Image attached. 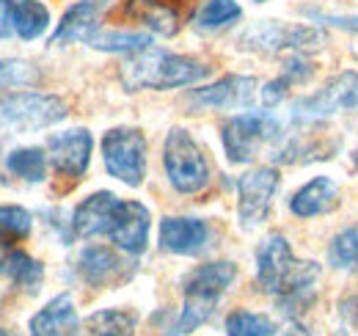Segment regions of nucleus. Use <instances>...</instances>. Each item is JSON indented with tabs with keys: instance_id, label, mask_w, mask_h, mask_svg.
Segmentation results:
<instances>
[{
	"instance_id": "nucleus-7",
	"label": "nucleus",
	"mask_w": 358,
	"mask_h": 336,
	"mask_svg": "<svg viewBox=\"0 0 358 336\" xmlns=\"http://www.w3.org/2000/svg\"><path fill=\"white\" fill-rule=\"evenodd\" d=\"M102 160L105 171L130 185L138 188L146 176V138L138 127H113L102 135Z\"/></svg>"
},
{
	"instance_id": "nucleus-12",
	"label": "nucleus",
	"mask_w": 358,
	"mask_h": 336,
	"mask_svg": "<svg viewBox=\"0 0 358 336\" xmlns=\"http://www.w3.org/2000/svg\"><path fill=\"white\" fill-rule=\"evenodd\" d=\"M259 91L262 88H257L254 78L226 75L213 85L196 88L190 94V102L199 108H213V111H240V108H251Z\"/></svg>"
},
{
	"instance_id": "nucleus-26",
	"label": "nucleus",
	"mask_w": 358,
	"mask_h": 336,
	"mask_svg": "<svg viewBox=\"0 0 358 336\" xmlns=\"http://www.w3.org/2000/svg\"><path fill=\"white\" fill-rule=\"evenodd\" d=\"M275 334V326L273 320L265 314H257V312H245V309H237L226 317V336H273Z\"/></svg>"
},
{
	"instance_id": "nucleus-33",
	"label": "nucleus",
	"mask_w": 358,
	"mask_h": 336,
	"mask_svg": "<svg viewBox=\"0 0 358 336\" xmlns=\"http://www.w3.org/2000/svg\"><path fill=\"white\" fill-rule=\"evenodd\" d=\"M8 11H11V0H0V25H6Z\"/></svg>"
},
{
	"instance_id": "nucleus-14",
	"label": "nucleus",
	"mask_w": 358,
	"mask_h": 336,
	"mask_svg": "<svg viewBox=\"0 0 358 336\" xmlns=\"http://www.w3.org/2000/svg\"><path fill=\"white\" fill-rule=\"evenodd\" d=\"M119 202L110 190H99V193H91L89 199H83L78 204V210L72 215V232L78 237H102L110 232L113 226V218L119 210Z\"/></svg>"
},
{
	"instance_id": "nucleus-36",
	"label": "nucleus",
	"mask_w": 358,
	"mask_h": 336,
	"mask_svg": "<svg viewBox=\"0 0 358 336\" xmlns=\"http://www.w3.org/2000/svg\"><path fill=\"white\" fill-rule=\"evenodd\" d=\"M0 336H11V334H8V331H3V328H0Z\"/></svg>"
},
{
	"instance_id": "nucleus-24",
	"label": "nucleus",
	"mask_w": 358,
	"mask_h": 336,
	"mask_svg": "<svg viewBox=\"0 0 358 336\" xmlns=\"http://www.w3.org/2000/svg\"><path fill=\"white\" fill-rule=\"evenodd\" d=\"M6 168L25 182H42L47 174V155L39 146H20V149L8 152Z\"/></svg>"
},
{
	"instance_id": "nucleus-29",
	"label": "nucleus",
	"mask_w": 358,
	"mask_h": 336,
	"mask_svg": "<svg viewBox=\"0 0 358 336\" xmlns=\"http://www.w3.org/2000/svg\"><path fill=\"white\" fill-rule=\"evenodd\" d=\"M31 229H34L31 212L14 204H0V240H8V243L22 240L31 234Z\"/></svg>"
},
{
	"instance_id": "nucleus-1",
	"label": "nucleus",
	"mask_w": 358,
	"mask_h": 336,
	"mask_svg": "<svg viewBox=\"0 0 358 336\" xmlns=\"http://www.w3.org/2000/svg\"><path fill=\"white\" fill-rule=\"evenodd\" d=\"M257 281L265 293L275 295L284 312H306L317 295L320 267L298 262L287 237L270 234L257 251Z\"/></svg>"
},
{
	"instance_id": "nucleus-35",
	"label": "nucleus",
	"mask_w": 358,
	"mask_h": 336,
	"mask_svg": "<svg viewBox=\"0 0 358 336\" xmlns=\"http://www.w3.org/2000/svg\"><path fill=\"white\" fill-rule=\"evenodd\" d=\"M6 34H8V25H0V39H3Z\"/></svg>"
},
{
	"instance_id": "nucleus-16",
	"label": "nucleus",
	"mask_w": 358,
	"mask_h": 336,
	"mask_svg": "<svg viewBox=\"0 0 358 336\" xmlns=\"http://www.w3.org/2000/svg\"><path fill=\"white\" fill-rule=\"evenodd\" d=\"M339 207V185L331 176H314L301 190L292 193L289 210L298 218H317L328 215Z\"/></svg>"
},
{
	"instance_id": "nucleus-2",
	"label": "nucleus",
	"mask_w": 358,
	"mask_h": 336,
	"mask_svg": "<svg viewBox=\"0 0 358 336\" xmlns=\"http://www.w3.org/2000/svg\"><path fill=\"white\" fill-rule=\"evenodd\" d=\"M210 75V66L187 58V55H174L157 47H146L141 52H133L122 64V83L127 91H141V88H182L204 80Z\"/></svg>"
},
{
	"instance_id": "nucleus-9",
	"label": "nucleus",
	"mask_w": 358,
	"mask_h": 336,
	"mask_svg": "<svg viewBox=\"0 0 358 336\" xmlns=\"http://www.w3.org/2000/svg\"><path fill=\"white\" fill-rule=\"evenodd\" d=\"M278 185L281 176L270 166L254 168L237 179V215L243 229H257L259 223L268 220Z\"/></svg>"
},
{
	"instance_id": "nucleus-37",
	"label": "nucleus",
	"mask_w": 358,
	"mask_h": 336,
	"mask_svg": "<svg viewBox=\"0 0 358 336\" xmlns=\"http://www.w3.org/2000/svg\"><path fill=\"white\" fill-rule=\"evenodd\" d=\"M356 166H358V149H356Z\"/></svg>"
},
{
	"instance_id": "nucleus-22",
	"label": "nucleus",
	"mask_w": 358,
	"mask_h": 336,
	"mask_svg": "<svg viewBox=\"0 0 358 336\" xmlns=\"http://www.w3.org/2000/svg\"><path fill=\"white\" fill-rule=\"evenodd\" d=\"M3 273L8 276V281H11L17 290H22V293H28V295L39 293V290H42V281H45V267H42V262H36L31 253L14 251V248H11L8 259H6Z\"/></svg>"
},
{
	"instance_id": "nucleus-15",
	"label": "nucleus",
	"mask_w": 358,
	"mask_h": 336,
	"mask_svg": "<svg viewBox=\"0 0 358 336\" xmlns=\"http://www.w3.org/2000/svg\"><path fill=\"white\" fill-rule=\"evenodd\" d=\"M210 229L199 218H163L160 220V246L179 256H196L207 248Z\"/></svg>"
},
{
	"instance_id": "nucleus-13",
	"label": "nucleus",
	"mask_w": 358,
	"mask_h": 336,
	"mask_svg": "<svg viewBox=\"0 0 358 336\" xmlns=\"http://www.w3.org/2000/svg\"><path fill=\"white\" fill-rule=\"evenodd\" d=\"M149 226H152L149 210L141 202L127 199V202H119V210H116V218H113V226H110L108 237L124 253L138 256L149 246Z\"/></svg>"
},
{
	"instance_id": "nucleus-28",
	"label": "nucleus",
	"mask_w": 358,
	"mask_h": 336,
	"mask_svg": "<svg viewBox=\"0 0 358 336\" xmlns=\"http://www.w3.org/2000/svg\"><path fill=\"white\" fill-rule=\"evenodd\" d=\"M328 262L336 270H356L358 267V226L339 232L328 246Z\"/></svg>"
},
{
	"instance_id": "nucleus-38",
	"label": "nucleus",
	"mask_w": 358,
	"mask_h": 336,
	"mask_svg": "<svg viewBox=\"0 0 358 336\" xmlns=\"http://www.w3.org/2000/svg\"><path fill=\"white\" fill-rule=\"evenodd\" d=\"M254 3H265V0H254Z\"/></svg>"
},
{
	"instance_id": "nucleus-17",
	"label": "nucleus",
	"mask_w": 358,
	"mask_h": 336,
	"mask_svg": "<svg viewBox=\"0 0 358 336\" xmlns=\"http://www.w3.org/2000/svg\"><path fill=\"white\" fill-rule=\"evenodd\" d=\"M99 0H80L72 8H66V14L61 17L58 28L52 31L50 44H72V42H89L96 34V22H99Z\"/></svg>"
},
{
	"instance_id": "nucleus-6",
	"label": "nucleus",
	"mask_w": 358,
	"mask_h": 336,
	"mask_svg": "<svg viewBox=\"0 0 358 336\" xmlns=\"http://www.w3.org/2000/svg\"><path fill=\"white\" fill-rule=\"evenodd\" d=\"M163 166H166V176L171 188L182 196H193L210 185V163L201 146L196 144V138L182 127L169 130L166 135Z\"/></svg>"
},
{
	"instance_id": "nucleus-21",
	"label": "nucleus",
	"mask_w": 358,
	"mask_h": 336,
	"mask_svg": "<svg viewBox=\"0 0 358 336\" xmlns=\"http://www.w3.org/2000/svg\"><path fill=\"white\" fill-rule=\"evenodd\" d=\"M8 20H11V28L20 39L31 42V39H39L50 25V11H47L45 3L39 0H11V11H8Z\"/></svg>"
},
{
	"instance_id": "nucleus-25",
	"label": "nucleus",
	"mask_w": 358,
	"mask_h": 336,
	"mask_svg": "<svg viewBox=\"0 0 358 336\" xmlns=\"http://www.w3.org/2000/svg\"><path fill=\"white\" fill-rule=\"evenodd\" d=\"M94 50L102 52H141L146 47H152V36L149 34H127V31H96L89 39Z\"/></svg>"
},
{
	"instance_id": "nucleus-23",
	"label": "nucleus",
	"mask_w": 358,
	"mask_h": 336,
	"mask_svg": "<svg viewBox=\"0 0 358 336\" xmlns=\"http://www.w3.org/2000/svg\"><path fill=\"white\" fill-rule=\"evenodd\" d=\"M138 317L124 309H102L94 312L86 320V334L89 336H135Z\"/></svg>"
},
{
	"instance_id": "nucleus-34",
	"label": "nucleus",
	"mask_w": 358,
	"mask_h": 336,
	"mask_svg": "<svg viewBox=\"0 0 358 336\" xmlns=\"http://www.w3.org/2000/svg\"><path fill=\"white\" fill-rule=\"evenodd\" d=\"M284 336H312V334H309L303 326H292V328H289V331H287Z\"/></svg>"
},
{
	"instance_id": "nucleus-32",
	"label": "nucleus",
	"mask_w": 358,
	"mask_h": 336,
	"mask_svg": "<svg viewBox=\"0 0 358 336\" xmlns=\"http://www.w3.org/2000/svg\"><path fill=\"white\" fill-rule=\"evenodd\" d=\"M8 253H11V243H8V240H0V273H3V267H6Z\"/></svg>"
},
{
	"instance_id": "nucleus-30",
	"label": "nucleus",
	"mask_w": 358,
	"mask_h": 336,
	"mask_svg": "<svg viewBox=\"0 0 358 336\" xmlns=\"http://www.w3.org/2000/svg\"><path fill=\"white\" fill-rule=\"evenodd\" d=\"M39 80V72L34 64L28 61H0V88H20V85H31Z\"/></svg>"
},
{
	"instance_id": "nucleus-11",
	"label": "nucleus",
	"mask_w": 358,
	"mask_h": 336,
	"mask_svg": "<svg viewBox=\"0 0 358 336\" xmlns=\"http://www.w3.org/2000/svg\"><path fill=\"white\" fill-rule=\"evenodd\" d=\"M91 149H94V138L89 130L78 127V130H64L47 138V152H50V163L61 176L69 179H80L89 168Z\"/></svg>"
},
{
	"instance_id": "nucleus-3",
	"label": "nucleus",
	"mask_w": 358,
	"mask_h": 336,
	"mask_svg": "<svg viewBox=\"0 0 358 336\" xmlns=\"http://www.w3.org/2000/svg\"><path fill=\"white\" fill-rule=\"evenodd\" d=\"M234 279H237L234 262H207V265H199L196 270H190L182 281L185 306H182L177 326H174V334H193L199 326H204L213 317L224 293L234 284Z\"/></svg>"
},
{
	"instance_id": "nucleus-18",
	"label": "nucleus",
	"mask_w": 358,
	"mask_h": 336,
	"mask_svg": "<svg viewBox=\"0 0 358 336\" xmlns=\"http://www.w3.org/2000/svg\"><path fill=\"white\" fill-rule=\"evenodd\" d=\"M31 336H75L78 331V312H75V300L72 295H58L47 303L45 309H39L31 323Z\"/></svg>"
},
{
	"instance_id": "nucleus-5",
	"label": "nucleus",
	"mask_w": 358,
	"mask_h": 336,
	"mask_svg": "<svg viewBox=\"0 0 358 336\" xmlns=\"http://www.w3.org/2000/svg\"><path fill=\"white\" fill-rule=\"evenodd\" d=\"M66 119V102L55 94L17 91L0 97V135H25Z\"/></svg>"
},
{
	"instance_id": "nucleus-20",
	"label": "nucleus",
	"mask_w": 358,
	"mask_h": 336,
	"mask_svg": "<svg viewBox=\"0 0 358 336\" xmlns=\"http://www.w3.org/2000/svg\"><path fill=\"white\" fill-rule=\"evenodd\" d=\"M127 17L146 25L152 34L174 36L179 31V11L171 0H127Z\"/></svg>"
},
{
	"instance_id": "nucleus-4",
	"label": "nucleus",
	"mask_w": 358,
	"mask_h": 336,
	"mask_svg": "<svg viewBox=\"0 0 358 336\" xmlns=\"http://www.w3.org/2000/svg\"><path fill=\"white\" fill-rule=\"evenodd\" d=\"M226 158L231 163H251L259 158L265 146H273L284 138L281 122L270 111H245L231 116L221 127Z\"/></svg>"
},
{
	"instance_id": "nucleus-19",
	"label": "nucleus",
	"mask_w": 358,
	"mask_h": 336,
	"mask_svg": "<svg viewBox=\"0 0 358 336\" xmlns=\"http://www.w3.org/2000/svg\"><path fill=\"white\" fill-rule=\"evenodd\" d=\"M78 273L89 287H108L124 279V259L105 246H89L78 259Z\"/></svg>"
},
{
	"instance_id": "nucleus-27",
	"label": "nucleus",
	"mask_w": 358,
	"mask_h": 336,
	"mask_svg": "<svg viewBox=\"0 0 358 336\" xmlns=\"http://www.w3.org/2000/svg\"><path fill=\"white\" fill-rule=\"evenodd\" d=\"M240 14H243V8L237 0H207L199 11L196 22L204 31H218V28L231 25L234 20H240Z\"/></svg>"
},
{
	"instance_id": "nucleus-8",
	"label": "nucleus",
	"mask_w": 358,
	"mask_h": 336,
	"mask_svg": "<svg viewBox=\"0 0 358 336\" xmlns=\"http://www.w3.org/2000/svg\"><path fill=\"white\" fill-rule=\"evenodd\" d=\"M358 108V75L356 72H342L336 78H331L312 97H301L298 102H292L289 119L292 125L306 127L317 125L322 119H331L342 111H356Z\"/></svg>"
},
{
	"instance_id": "nucleus-10",
	"label": "nucleus",
	"mask_w": 358,
	"mask_h": 336,
	"mask_svg": "<svg viewBox=\"0 0 358 336\" xmlns=\"http://www.w3.org/2000/svg\"><path fill=\"white\" fill-rule=\"evenodd\" d=\"M243 42L248 50H259V52H306V50H317L325 44V34L317 31L312 25H287V22H259L254 25Z\"/></svg>"
},
{
	"instance_id": "nucleus-31",
	"label": "nucleus",
	"mask_w": 358,
	"mask_h": 336,
	"mask_svg": "<svg viewBox=\"0 0 358 336\" xmlns=\"http://www.w3.org/2000/svg\"><path fill=\"white\" fill-rule=\"evenodd\" d=\"M314 20H325V22H334V25H339V28H348V31H353L356 34V52H358V14L356 17H328V14H312Z\"/></svg>"
}]
</instances>
